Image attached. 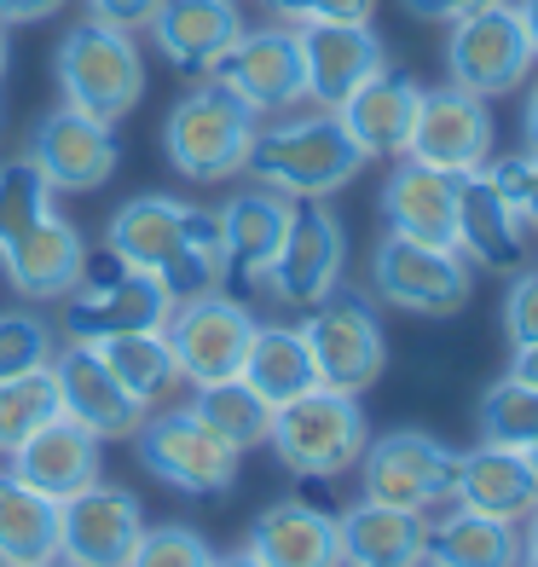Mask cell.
Segmentation results:
<instances>
[{
	"label": "cell",
	"mask_w": 538,
	"mask_h": 567,
	"mask_svg": "<svg viewBox=\"0 0 538 567\" xmlns=\"http://www.w3.org/2000/svg\"><path fill=\"white\" fill-rule=\"evenodd\" d=\"M365 498L394 504V509H434L457 498V452L434 441L428 429H389L365 441Z\"/></svg>",
	"instance_id": "11"
},
{
	"label": "cell",
	"mask_w": 538,
	"mask_h": 567,
	"mask_svg": "<svg viewBox=\"0 0 538 567\" xmlns=\"http://www.w3.org/2000/svg\"><path fill=\"white\" fill-rule=\"evenodd\" d=\"M226 93H238L255 116H284L307 99V70H301V41L290 23H267V30H244L209 70Z\"/></svg>",
	"instance_id": "13"
},
{
	"label": "cell",
	"mask_w": 538,
	"mask_h": 567,
	"mask_svg": "<svg viewBox=\"0 0 538 567\" xmlns=\"http://www.w3.org/2000/svg\"><path fill=\"white\" fill-rule=\"evenodd\" d=\"M59 353V337L41 313H0V377H30L46 371Z\"/></svg>",
	"instance_id": "38"
},
{
	"label": "cell",
	"mask_w": 538,
	"mask_h": 567,
	"mask_svg": "<svg viewBox=\"0 0 538 567\" xmlns=\"http://www.w3.org/2000/svg\"><path fill=\"white\" fill-rule=\"evenodd\" d=\"M134 452L151 475L174 493H192V498H220L238 486V463L244 452H232L220 434L197 417L192 405L179 411H145V423L134 429Z\"/></svg>",
	"instance_id": "5"
},
{
	"label": "cell",
	"mask_w": 538,
	"mask_h": 567,
	"mask_svg": "<svg viewBox=\"0 0 538 567\" xmlns=\"http://www.w3.org/2000/svg\"><path fill=\"white\" fill-rule=\"evenodd\" d=\"M93 23H111V30H151V18H157L163 0H82Z\"/></svg>",
	"instance_id": "42"
},
{
	"label": "cell",
	"mask_w": 538,
	"mask_h": 567,
	"mask_svg": "<svg viewBox=\"0 0 538 567\" xmlns=\"http://www.w3.org/2000/svg\"><path fill=\"white\" fill-rule=\"evenodd\" d=\"M521 134H527V157H538V82L527 87V105H521Z\"/></svg>",
	"instance_id": "47"
},
{
	"label": "cell",
	"mask_w": 538,
	"mask_h": 567,
	"mask_svg": "<svg viewBox=\"0 0 538 567\" xmlns=\"http://www.w3.org/2000/svg\"><path fill=\"white\" fill-rule=\"evenodd\" d=\"M145 533V509L127 486L93 481L59 498V561L64 567H127Z\"/></svg>",
	"instance_id": "14"
},
{
	"label": "cell",
	"mask_w": 538,
	"mask_h": 567,
	"mask_svg": "<svg viewBox=\"0 0 538 567\" xmlns=\"http://www.w3.org/2000/svg\"><path fill=\"white\" fill-rule=\"evenodd\" d=\"M192 411H197V417L209 423L232 452H255V446H267V434H272V405L255 394L244 377H226V382L197 389Z\"/></svg>",
	"instance_id": "34"
},
{
	"label": "cell",
	"mask_w": 538,
	"mask_h": 567,
	"mask_svg": "<svg viewBox=\"0 0 538 567\" xmlns=\"http://www.w3.org/2000/svg\"><path fill=\"white\" fill-rule=\"evenodd\" d=\"M238 35H244L238 0H163L157 18H151V41L179 75H209Z\"/></svg>",
	"instance_id": "21"
},
{
	"label": "cell",
	"mask_w": 538,
	"mask_h": 567,
	"mask_svg": "<svg viewBox=\"0 0 538 567\" xmlns=\"http://www.w3.org/2000/svg\"><path fill=\"white\" fill-rule=\"evenodd\" d=\"M480 7H498V0H405V12L423 18V23H457Z\"/></svg>",
	"instance_id": "43"
},
{
	"label": "cell",
	"mask_w": 538,
	"mask_h": 567,
	"mask_svg": "<svg viewBox=\"0 0 538 567\" xmlns=\"http://www.w3.org/2000/svg\"><path fill=\"white\" fill-rule=\"evenodd\" d=\"M296 215V197L284 192H267V186H249L220 209V231H226V278L238 284H261L267 267L278 261L284 249V231Z\"/></svg>",
	"instance_id": "29"
},
{
	"label": "cell",
	"mask_w": 538,
	"mask_h": 567,
	"mask_svg": "<svg viewBox=\"0 0 538 567\" xmlns=\"http://www.w3.org/2000/svg\"><path fill=\"white\" fill-rule=\"evenodd\" d=\"M516 18H521V30L532 41V59H538V0H516Z\"/></svg>",
	"instance_id": "49"
},
{
	"label": "cell",
	"mask_w": 538,
	"mask_h": 567,
	"mask_svg": "<svg viewBox=\"0 0 538 567\" xmlns=\"http://www.w3.org/2000/svg\"><path fill=\"white\" fill-rule=\"evenodd\" d=\"M0 567H59V561H0Z\"/></svg>",
	"instance_id": "52"
},
{
	"label": "cell",
	"mask_w": 538,
	"mask_h": 567,
	"mask_svg": "<svg viewBox=\"0 0 538 567\" xmlns=\"http://www.w3.org/2000/svg\"><path fill=\"white\" fill-rule=\"evenodd\" d=\"M527 457H532V463H538V441H532V452H527Z\"/></svg>",
	"instance_id": "53"
},
{
	"label": "cell",
	"mask_w": 538,
	"mask_h": 567,
	"mask_svg": "<svg viewBox=\"0 0 538 567\" xmlns=\"http://www.w3.org/2000/svg\"><path fill=\"white\" fill-rule=\"evenodd\" d=\"M174 313V296L157 272L111 261L105 272H82V284L64 296V337L70 342H105L127 330H163Z\"/></svg>",
	"instance_id": "8"
},
{
	"label": "cell",
	"mask_w": 538,
	"mask_h": 567,
	"mask_svg": "<svg viewBox=\"0 0 538 567\" xmlns=\"http://www.w3.org/2000/svg\"><path fill=\"white\" fill-rule=\"evenodd\" d=\"M307 353H313L319 389L337 394H365L371 382L389 371V337H382V319L365 296L337 290L324 296L319 307H307Z\"/></svg>",
	"instance_id": "7"
},
{
	"label": "cell",
	"mask_w": 538,
	"mask_h": 567,
	"mask_svg": "<svg viewBox=\"0 0 538 567\" xmlns=\"http://www.w3.org/2000/svg\"><path fill=\"white\" fill-rule=\"evenodd\" d=\"M64 7V0H0V23L7 30H18V23H46Z\"/></svg>",
	"instance_id": "44"
},
{
	"label": "cell",
	"mask_w": 538,
	"mask_h": 567,
	"mask_svg": "<svg viewBox=\"0 0 538 567\" xmlns=\"http://www.w3.org/2000/svg\"><path fill=\"white\" fill-rule=\"evenodd\" d=\"M382 220H389V231H400V238L457 249V174H441V168H423L412 157H400L394 174L382 179Z\"/></svg>",
	"instance_id": "22"
},
{
	"label": "cell",
	"mask_w": 538,
	"mask_h": 567,
	"mask_svg": "<svg viewBox=\"0 0 538 567\" xmlns=\"http://www.w3.org/2000/svg\"><path fill=\"white\" fill-rule=\"evenodd\" d=\"M342 272H348V231L342 220L324 209V203H296L290 215V231H284V249H278V261L267 267V296L278 307H319L324 296L342 290Z\"/></svg>",
	"instance_id": "12"
},
{
	"label": "cell",
	"mask_w": 538,
	"mask_h": 567,
	"mask_svg": "<svg viewBox=\"0 0 538 567\" xmlns=\"http://www.w3.org/2000/svg\"><path fill=\"white\" fill-rule=\"evenodd\" d=\"M342 567H428V515L359 498L337 515Z\"/></svg>",
	"instance_id": "23"
},
{
	"label": "cell",
	"mask_w": 538,
	"mask_h": 567,
	"mask_svg": "<svg viewBox=\"0 0 538 567\" xmlns=\"http://www.w3.org/2000/svg\"><path fill=\"white\" fill-rule=\"evenodd\" d=\"M521 220L538 231V157H527V186H521Z\"/></svg>",
	"instance_id": "46"
},
{
	"label": "cell",
	"mask_w": 538,
	"mask_h": 567,
	"mask_svg": "<svg viewBox=\"0 0 538 567\" xmlns=\"http://www.w3.org/2000/svg\"><path fill=\"white\" fill-rule=\"evenodd\" d=\"M493 111H486L480 93L464 87H423V105H417V127H412V145L405 157L423 163V168H441V174H475L493 157Z\"/></svg>",
	"instance_id": "15"
},
{
	"label": "cell",
	"mask_w": 538,
	"mask_h": 567,
	"mask_svg": "<svg viewBox=\"0 0 538 567\" xmlns=\"http://www.w3.org/2000/svg\"><path fill=\"white\" fill-rule=\"evenodd\" d=\"M475 417H480V441L532 452V441H538V389H527V382H516V377H498L493 389L480 394Z\"/></svg>",
	"instance_id": "36"
},
{
	"label": "cell",
	"mask_w": 538,
	"mask_h": 567,
	"mask_svg": "<svg viewBox=\"0 0 538 567\" xmlns=\"http://www.w3.org/2000/svg\"><path fill=\"white\" fill-rule=\"evenodd\" d=\"M532 64L538 59H532L521 18H516V0H498V7L457 18L446 35V75L464 93H480V99L516 93V87H527Z\"/></svg>",
	"instance_id": "10"
},
{
	"label": "cell",
	"mask_w": 538,
	"mask_h": 567,
	"mask_svg": "<svg viewBox=\"0 0 538 567\" xmlns=\"http://www.w3.org/2000/svg\"><path fill=\"white\" fill-rule=\"evenodd\" d=\"M371 290L417 319H452L457 307H469L475 290V267L464 261V249H441V244H417L389 231L371 249Z\"/></svg>",
	"instance_id": "6"
},
{
	"label": "cell",
	"mask_w": 538,
	"mask_h": 567,
	"mask_svg": "<svg viewBox=\"0 0 538 567\" xmlns=\"http://www.w3.org/2000/svg\"><path fill=\"white\" fill-rule=\"evenodd\" d=\"M41 215H53V186L41 179L30 157H7L0 163V249L23 238Z\"/></svg>",
	"instance_id": "37"
},
{
	"label": "cell",
	"mask_w": 538,
	"mask_h": 567,
	"mask_svg": "<svg viewBox=\"0 0 538 567\" xmlns=\"http://www.w3.org/2000/svg\"><path fill=\"white\" fill-rule=\"evenodd\" d=\"M99 452H105V441L75 423L70 411H59V417H46L30 434V441H18L7 452V470L18 481H30L46 498H70V493H82V486L99 481Z\"/></svg>",
	"instance_id": "20"
},
{
	"label": "cell",
	"mask_w": 538,
	"mask_h": 567,
	"mask_svg": "<svg viewBox=\"0 0 538 567\" xmlns=\"http://www.w3.org/2000/svg\"><path fill=\"white\" fill-rule=\"evenodd\" d=\"M255 324H261V319H255L238 296H220V290H203V296L174 301L163 337H168V348H174L179 382H197V389H209V382L238 377Z\"/></svg>",
	"instance_id": "9"
},
{
	"label": "cell",
	"mask_w": 538,
	"mask_h": 567,
	"mask_svg": "<svg viewBox=\"0 0 538 567\" xmlns=\"http://www.w3.org/2000/svg\"><path fill=\"white\" fill-rule=\"evenodd\" d=\"M504 377H516V382H527V389H538V342H509V371Z\"/></svg>",
	"instance_id": "45"
},
{
	"label": "cell",
	"mask_w": 538,
	"mask_h": 567,
	"mask_svg": "<svg viewBox=\"0 0 538 567\" xmlns=\"http://www.w3.org/2000/svg\"><path fill=\"white\" fill-rule=\"evenodd\" d=\"M0 561H59V498L0 470Z\"/></svg>",
	"instance_id": "32"
},
{
	"label": "cell",
	"mask_w": 538,
	"mask_h": 567,
	"mask_svg": "<svg viewBox=\"0 0 538 567\" xmlns=\"http://www.w3.org/2000/svg\"><path fill=\"white\" fill-rule=\"evenodd\" d=\"M255 116L238 93H226L215 75H203V87H192L163 122V151L179 179L192 186H215V179H238L255 145Z\"/></svg>",
	"instance_id": "2"
},
{
	"label": "cell",
	"mask_w": 538,
	"mask_h": 567,
	"mask_svg": "<svg viewBox=\"0 0 538 567\" xmlns=\"http://www.w3.org/2000/svg\"><path fill=\"white\" fill-rule=\"evenodd\" d=\"M504 337L509 342H538V267L516 272L504 290Z\"/></svg>",
	"instance_id": "41"
},
{
	"label": "cell",
	"mask_w": 538,
	"mask_h": 567,
	"mask_svg": "<svg viewBox=\"0 0 538 567\" xmlns=\"http://www.w3.org/2000/svg\"><path fill=\"white\" fill-rule=\"evenodd\" d=\"M301 70H307V99L319 111H337L353 87L389 70V47L371 23H301Z\"/></svg>",
	"instance_id": "17"
},
{
	"label": "cell",
	"mask_w": 538,
	"mask_h": 567,
	"mask_svg": "<svg viewBox=\"0 0 538 567\" xmlns=\"http://www.w3.org/2000/svg\"><path fill=\"white\" fill-rule=\"evenodd\" d=\"M452 504L521 527L532 515V504H538V463L516 446L480 441L475 452H457V498Z\"/></svg>",
	"instance_id": "27"
},
{
	"label": "cell",
	"mask_w": 538,
	"mask_h": 567,
	"mask_svg": "<svg viewBox=\"0 0 538 567\" xmlns=\"http://www.w3.org/2000/svg\"><path fill=\"white\" fill-rule=\"evenodd\" d=\"M53 75L64 105L87 111L99 122H122L127 111L145 99V53L127 30H111V23H70L59 53H53Z\"/></svg>",
	"instance_id": "3"
},
{
	"label": "cell",
	"mask_w": 538,
	"mask_h": 567,
	"mask_svg": "<svg viewBox=\"0 0 538 567\" xmlns=\"http://www.w3.org/2000/svg\"><path fill=\"white\" fill-rule=\"evenodd\" d=\"M527 231L532 226L521 220V209L480 168L457 179V249H464L469 267H493V272L521 267Z\"/></svg>",
	"instance_id": "24"
},
{
	"label": "cell",
	"mask_w": 538,
	"mask_h": 567,
	"mask_svg": "<svg viewBox=\"0 0 538 567\" xmlns=\"http://www.w3.org/2000/svg\"><path fill=\"white\" fill-rule=\"evenodd\" d=\"M278 23H290V30H301V23H371L376 0H267Z\"/></svg>",
	"instance_id": "40"
},
{
	"label": "cell",
	"mask_w": 538,
	"mask_h": 567,
	"mask_svg": "<svg viewBox=\"0 0 538 567\" xmlns=\"http://www.w3.org/2000/svg\"><path fill=\"white\" fill-rule=\"evenodd\" d=\"M53 382H59V405L82 429H93L99 441H134V429L145 423V405L127 400V389L105 371L93 342H70L64 353H53Z\"/></svg>",
	"instance_id": "18"
},
{
	"label": "cell",
	"mask_w": 538,
	"mask_h": 567,
	"mask_svg": "<svg viewBox=\"0 0 538 567\" xmlns=\"http://www.w3.org/2000/svg\"><path fill=\"white\" fill-rule=\"evenodd\" d=\"M417 105H423V87L412 82V75L382 70V75H371L365 87H353L342 99L337 116H342V127L353 134V145L376 163V157H405L412 127H417Z\"/></svg>",
	"instance_id": "26"
},
{
	"label": "cell",
	"mask_w": 538,
	"mask_h": 567,
	"mask_svg": "<svg viewBox=\"0 0 538 567\" xmlns=\"http://www.w3.org/2000/svg\"><path fill=\"white\" fill-rule=\"evenodd\" d=\"M215 567H261L249 550H232V556H215Z\"/></svg>",
	"instance_id": "50"
},
{
	"label": "cell",
	"mask_w": 538,
	"mask_h": 567,
	"mask_svg": "<svg viewBox=\"0 0 538 567\" xmlns=\"http://www.w3.org/2000/svg\"><path fill=\"white\" fill-rule=\"evenodd\" d=\"M521 567H538V504H532V515L521 522Z\"/></svg>",
	"instance_id": "48"
},
{
	"label": "cell",
	"mask_w": 538,
	"mask_h": 567,
	"mask_svg": "<svg viewBox=\"0 0 538 567\" xmlns=\"http://www.w3.org/2000/svg\"><path fill=\"white\" fill-rule=\"evenodd\" d=\"M23 157L41 168V179L53 192H99L116 174L122 145L111 134V122H99V116L75 111V105H59V111H46L35 122Z\"/></svg>",
	"instance_id": "16"
},
{
	"label": "cell",
	"mask_w": 538,
	"mask_h": 567,
	"mask_svg": "<svg viewBox=\"0 0 538 567\" xmlns=\"http://www.w3.org/2000/svg\"><path fill=\"white\" fill-rule=\"evenodd\" d=\"M428 567H521V527L452 504L428 522Z\"/></svg>",
	"instance_id": "30"
},
{
	"label": "cell",
	"mask_w": 538,
	"mask_h": 567,
	"mask_svg": "<svg viewBox=\"0 0 538 567\" xmlns=\"http://www.w3.org/2000/svg\"><path fill=\"white\" fill-rule=\"evenodd\" d=\"M186 209L192 203L163 197V192L127 197L122 209L111 215V226H105V255L122 261V267L168 278L174 261H179V244H186Z\"/></svg>",
	"instance_id": "28"
},
{
	"label": "cell",
	"mask_w": 538,
	"mask_h": 567,
	"mask_svg": "<svg viewBox=\"0 0 538 567\" xmlns=\"http://www.w3.org/2000/svg\"><path fill=\"white\" fill-rule=\"evenodd\" d=\"M59 382H53V365L46 371H30V377H0V457H7L18 441H30V434L59 417Z\"/></svg>",
	"instance_id": "35"
},
{
	"label": "cell",
	"mask_w": 538,
	"mask_h": 567,
	"mask_svg": "<svg viewBox=\"0 0 538 567\" xmlns=\"http://www.w3.org/2000/svg\"><path fill=\"white\" fill-rule=\"evenodd\" d=\"M238 377H244L272 411L290 405V400H301L307 389H319V371H313V353H307L301 324H255Z\"/></svg>",
	"instance_id": "31"
},
{
	"label": "cell",
	"mask_w": 538,
	"mask_h": 567,
	"mask_svg": "<svg viewBox=\"0 0 538 567\" xmlns=\"http://www.w3.org/2000/svg\"><path fill=\"white\" fill-rule=\"evenodd\" d=\"M7 59H12V47H7V23H0V75H7Z\"/></svg>",
	"instance_id": "51"
},
{
	"label": "cell",
	"mask_w": 538,
	"mask_h": 567,
	"mask_svg": "<svg viewBox=\"0 0 538 567\" xmlns=\"http://www.w3.org/2000/svg\"><path fill=\"white\" fill-rule=\"evenodd\" d=\"M0 272L23 301H64L87 272V244L64 215H41L23 238L0 249Z\"/></svg>",
	"instance_id": "19"
},
{
	"label": "cell",
	"mask_w": 538,
	"mask_h": 567,
	"mask_svg": "<svg viewBox=\"0 0 538 567\" xmlns=\"http://www.w3.org/2000/svg\"><path fill=\"white\" fill-rule=\"evenodd\" d=\"M93 348H99V359H105V371L127 389V400H139L145 411L174 394L179 365H174V348H168L163 330H127V337H105Z\"/></svg>",
	"instance_id": "33"
},
{
	"label": "cell",
	"mask_w": 538,
	"mask_h": 567,
	"mask_svg": "<svg viewBox=\"0 0 538 567\" xmlns=\"http://www.w3.org/2000/svg\"><path fill=\"white\" fill-rule=\"evenodd\" d=\"M244 550L261 567H342V533L330 509L284 498L255 515Z\"/></svg>",
	"instance_id": "25"
},
{
	"label": "cell",
	"mask_w": 538,
	"mask_h": 567,
	"mask_svg": "<svg viewBox=\"0 0 538 567\" xmlns=\"http://www.w3.org/2000/svg\"><path fill=\"white\" fill-rule=\"evenodd\" d=\"M365 441H371L365 405H359V394H337V389H307L301 400L278 405L272 434H267L278 463L290 475H307V481L348 475L365 457Z\"/></svg>",
	"instance_id": "4"
},
{
	"label": "cell",
	"mask_w": 538,
	"mask_h": 567,
	"mask_svg": "<svg viewBox=\"0 0 538 567\" xmlns=\"http://www.w3.org/2000/svg\"><path fill=\"white\" fill-rule=\"evenodd\" d=\"M127 567H215V545L203 538L197 527H179V522H163V527H145Z\"/></svg>",
	"instance_id": "39"
},
{
	"label": "cell",
	"mask_w": 538,
	"mask_h": 567,
	"mask_svg": "<svg viewBox=\"0 0 538 567\" xmlns=\"http://www.w3.org/2000/svg\"><path fill=\"white\" fill-rule=\"evenodd\" d=\"M371 157L353 145L337 111H313V116H284L272 127H255L249 163L244 174L267 192H284L296 203H324L330 192H342L359 179Z\"/></svg>",
	"instance_id": "1"
}]
</instances>
